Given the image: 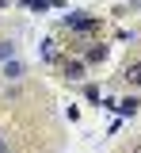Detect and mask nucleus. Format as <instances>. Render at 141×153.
Wrapping results in <instances>:
<instances>
[{
  "label": "nucleus",
  "instance_id": "nucleus-1",
  "mask_svg": "<svg viewBox=\"0 0 141 153\" xmlns=\"http://www.w3.org/2000/svg\"><path fill=\"white\" fill-rule=\"evenodd\" d=\"M69 27H76V31H95L99 27V19H88V16H65Z\"/></svg>",
  "mask_w": 141,
  "mask_h": 153
},
{
  "label": "nucleus",
  "instance_id": "nucleus-2",
  "mask_svg": "<svg viewBox=\"0 0 141 153\" xmlns=\"http://www.w3.org/2000/svg\"><path fill=\"white\" fill-rule=\"evenodd\" d=\"M122 80H126V84H134V88H141V61H134V65H126V73H122Z\"/></svg>",
  "mask_w": 141,
  "mask_h": 153
},
{
  "label": "nucleus",
  "instance_id": "nucleus-3",
  "mask_svg": "<svg viewBox=\"0 0 141 153\" xmlns=\"http://www.w3.org/2000/svg\"><path fill=\"white\" fill-rule=\"evenodd\" d=\"M65 76H69V80H84V61H76V57L65 61Z\"/></svg>",
  "mask_w": 141,
  "mask_h": 153
},
{
  "label": "nucleus",
  "instance_id": "nucleus-4",
  "mask_svg": "<svg viewBox=\"0 0 141 153\" xmlns=\"http://www.w3.org/2000/svg\"><path fill=\"white\" fill-rule=\"evenodd\" d=\"M115 111H122V115H134V111H137V100H134V96H130V100H118V103H115Z\"/></svg>",
  "mask_w": 141,
  "mask_h": 153
},
{
  "label": "nucleus",
  "instance_id": "nucleus-5",
  "mask_svg": "<svg viewBox=\"0 0 141 153\" xmlns=\"http://www.w3.org/2000/svg\"><path fill=\"white\" fill-rule=\"evenodd\" d=\"M103 57H107V46H92L88 50V61H103Z\"/></svg>",
  "mask_w": 141,
  "mask_h": 153
},
{
  "label": "nucleus",
  "instance_id": "nucleus-6",
  "mask_svg": "<svg viewBox=\"0 0 141 153\" xmlns=\"http://www.w3.org/2000/svg\"><path fill=\"white\" fill-rule=\"evenodd\" d=\"M23 4H27V8H35V12H42V8H46V0H23Z\"/></svg>",
  "mask_w": 141,
  "mask_h": 153
},
{
  "label": "nucleus",
  "instance_id": "nucleus-7",
  "mask_svg": "<svg viewBox=\"0 0 141 153\" xmlns=\"http://www.w3.org/2000/svg\"><path fill=\"white\" fill-rule=\"evenodd\" d=\"M134 153H141V146H137V149H134Z\"/></svg>",
  "mask_w": 141,
  "mask_h": 153
}]
</instances>
